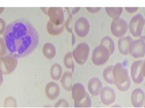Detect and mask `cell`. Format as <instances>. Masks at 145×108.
<instances>
[{"instance_id": "6da1fadb", "label": "cell", "mask_w": 145, "mask_h": 108, "mask_svg": "<svg viewBox=\"0 0 145 108\" xmlns=\"http://www.w3.org/2000/svg\"><path fill=\"white\" fill-rule=\"evenodd\" d=\"M4 39L7 50L17 58L26 57L36 49L39 36L36 28L25 20H17L7 25Z\"/></svg>"}, {"instance_id": "7a4b0ae2", "label": "cell", "mask_w": 145, "mask_h": 108, "mask_svg": "<svg viewBox=\"0 0 145 108\" xmlns=\"http://www.w3.org/2000/svg\"><path fill=\"white\" fill-rule=\"evenodd\" d=\"M114 84L121 92L129 90L131 85V78L128 70L122 63H118L113 68Z\"/></svg>"}, {"instance_id": "3957f363", "label": "cell", "mask_w": 145, "mask_h": 108, "mask_svg": "<svg viewBox=\"0 0 145 108\" xmlns=\"http://www.w3.org/2000/svg\"><path fill=\"white\" fill-rule=\"evenodd\" d=\"M72 97L74 107H90L92 105V99L84 85L80 82L74 83L72 88Z\"/></svg>"}, {"instance_id": "277c9868", "label": "cell", "mask_w": 145, "mask_h": 108, "mask_svg": "<svg viewBox=\"0 0 145 108\" xmlns=\"http://www.w3.org/2000/svg\"><path fill=\"white\" fill-rule=\"evenodd\" d=\"M110 56L111 54L108 48L103 45L100 44L93 49L91 60L96 66H103L108 62Z\"/></svg>"}, {"instance_id": "5b68a950", "label": "cell", "mask_w": 145, "mask_h": 108, "mask_svg": "<svg viewBox=\"0 0 145 108\" xmlns=\"http://www.w3.org/2000/svg\"><path fill=\"white\" fill-rule=\"evenodd\" d=\"M89 53V46L85 42L80 43L72 52L74 61L79 65H84L86 63Z\"/></svg>"}, {"instance_id": "8992f818", "label": "cell", "mask_w": 145, "mask_h": 108, "mask_svg": "<svg viewBox=\"0 0 145 108\" xmlns=\"http://www.w3.org/2000/svg\"><path fill=\"white\" fill-rule=\"evenodd\" d=\"M17 65L18 59L12 55H8L0 58V69L5 75L12 74Z\"/></svg>"}, {"instance_id": "52a82bcc", "label": "cell", "mask_w": 145, "mask_h": 108, "mask_svg": "<svg viewBox=\"0 0 145 108\" xmlns=\"http://www.w3.org/2000/svg\"><path fill=\"white\" fill-rule=\"evenodd\" d=\"M129 27L127 21L122 18L113 19L110 25L111 33L117 38L124 37L128 31Z\"/></svg>"}, {"instance_id": "ba28073f", "label": "cell", "mask_w": 145, "mask_h": 108, "mask_svg": "<svg viewBox=\"0 0 145 108\" xmlns=\"http://www.w3.org/2000/svg\"><path fill=\"white\" fill-rule=\"evenodd\" d=\"M144 21L143 17L140 14L134 16L131 18L128 27L129 30L133 36L138 37L141 36L144 27Z\"/></svg>"}, {"instance_id": "9c48e42d", "label": "cell", "mask_w": 145, "mask_h": 108, "mask_svg": "<svg viewBox=\"0 0 145 108\" xmlns=\"http://www.w3.org/2000/svg\"><path fill=\"white\" fill-rule=\"evenodd\" d=\"M129 54L133 58L139 59L145 56V42L142 39L133 40L129 48Z\"/></svg>"}, {"instance_id": "30bf717a", "label": "cell", "mask_w": 145, "mask_h": 108, "mask_svg": "<svg viewBox=\"0 0 145 108\" xmlns=\"http://www.w3.org/2000/svg\"><path fill=\"white\" fill-rule=\"evenodd\" d=\"M90 29V23L86 18L80 17L75 22L74 31L77 36L80 38L86 37L89 33Z\"/></svg>"}, {"instance_id": "8fae6325", "label": "cell", "mask_w": 145, "mask_h": 108, "mask_svg": "<svg viewBox=\"0 0 145 108\" xmlns=\"http://www.w3.org/2000/svg\"><path fill=\"white\" fill-rule=\"evenodd\" d=\"M100 96L102 104L105 106H111L117 99L116 92L109 86H105L102 88Z\"/></svg>"}, {"instance_id": "7c38bea8", "label": "cell", "mask_w": 145, "mask_h": 108, "mask_svg": "<svg viewBox=\"0 0 145 108\" xmlns=\"http://www.w3.org/2000/svg\"><path fill=\"white\" fill-rule=\"evenodd\" d=\"M142 60L134 61L131 66V78L133 82L136 84H140L144 80V76L142 72Z\"/></svg>"}, {"instance_id": "4fadbf2b", "label": "cell", "mask_w": 145, "mask_h": 108, "mask_svg": "<svg viewBox=\"0 0 145 108\" xmlns=\"http://www.w3.org/2000/svg\"><path fill=\"white\" fill-rule=\"evenodd\" d=\"M48 16L50 20L56 25L64 23V12L60 7H50L48 9Z\"/></svg>"}, {"instance_id": "5bb4252c", "label": "cell", "mask_w": 145, "mask_h": 108, "mask_svg": "<svg viewBox=\"0 0 145 108\" xmlns=\"http://www.w3.org/2000/svg\"><path fill=\"white\" fill-rule=\"evenodd\" d=\"M131 101L135 107H141L145 104V92L141 88L134 89L131 96Z\"/></svg>"}, {"instance_id": "9a60e30c", "label": "cell", "mask_w": 145, "mask_h": 108, "mask_svg": "<svg viewBox=\"0 0 145 108\" xmlns=\"http://www.w3.org/2000/svg\"><path fill=\"white\" fill-rule=\"evenodd\" d=\"M44 93L46 98L54 101L57 99L60 94V88L57 83L55 82H50L46 85L44 88Z\"/></svg>"}, {"instance_id": "2e32d148", "label": "cell", "mask_w": 145, "mask_h": 108, "mask_svg": "<svg viewBox=\"0 0 145 108\" xmlns=\"http://www.w3.org/2000/svg\"><path fill=\"white\" fill-rule=\"evenodd\" d=\"M103 87L101 80L98 77H93L88 83V90L89 94L93 96H98L100 94Z\"/></svg>"}, {"instance_id": "e0dca14e", "label": "cell", "mask_w": 145, "mask_h": 108, "mask_svg": "<svg viewBox=\"0 0 145 108\" xmlns=\"http://www.w3.org/2000/svg\"><path fill=\"white\" fill-rule=\"evenodd\" d=\"M132 38L130 36L122 37L118 40V49L120 53L123 56L129 55V48L131 42H132Z\"/></svg>"}, {"instance_id": "ac0fdd59", "label": "cell", "mask_w": 145, "mask_h": 108, "mask_svg": "<svg viewBox=\"0 0 145 108\" xmlns=\"http://www.w3.org/2000/svg\"><path fill=\"white\" fill-rule=\"evenodd\" d=\"M60 83L63 89L67 91H71L72 88V72L67 71L63 73L60 79Z\"/></svg>"}, {"instance_id": "d6986e66", "label": "cell", "mask_w": 145, "mask_h": 108, "mask_svg": "<svg viewBox=\"0 0 145 108\" xmlns=\"http://www.w3.org/2000/svg\"><path fill=\"white\" fill-rule=\"evenodd\" d=\"M64 29H65V23H63L60 25H56L50 20L47 22L46 30L48 33L51 36H58L62 33Z\"/></svg>"}, {"instance_id": "ffe728a7", "label": "cell", "mask_w": 145, "mask_h": 108, "mask_svg": "<svg viewBox=\"0 0 145 108\" xmlns=\"http://www.w3.org/2000/svg\"><path fill=\"white\" fill-rule=\"evenodd\" d=\"M42 54L46 58L52 59L54 58L56 55L55 46L51 42H46L43 45L42 49Z\"/></svg>"}, {"instance_id": "44dd1931", "label": "cell", "mask_w": 145, "mask_h": 108, "mask_svg": "<svg viewBox=\"0 0 145 108\" xmlns=\"http://www.w3.org/2000/svg\"><path fill=\"white\" fill-rule=\"evenodd\" d=\"M63 75V68L59 63H54L52 64L50 68V76L55 81L60 80Z\"/></svg>"}, {"instance_id": "7402d4cb", "label": "cell", "mask_w": 145, "mask_h": 108, "mask_svg": "<svg viewBox=\"0 0 145 108\" xmlns=\"http://www.w3.org/2000/svg\"><path fill=\"white\" fill-rule=\"evenodd\" d=\"M122 7H106L105 12L110 18L112 19L119 18L123 12Z\"/></svg>"}, {"instance_id": "603a6c76", "label": "cell", "mask_w": 145, "mask_h": 108, "mask_svg": "<svg viewBox=\"0 0 145 108\" xmlns=\"http://www.w3.org/2000/svg\"><path fill=\"white\" fill-rule=\"evenodd\" d=\"M113 68L114 65H110L106 66L103 71V78L105 82L108 84H114V76H113Z\"/></svg>"}, {"instance_id": "cb8c5ba5", "label": "cell", "mask_w": 145, "mask_h": 108, "mask_svg": "<svg viewBox=\"0 0 145 108\" xmlns=\"http://www.w3.org/2000/svg\"><path fill=\"white\" fill-rule=\"evenodd\" d=\"M100 44L103 45L108 48L110 53L111 54V55L112 54L114 53L115 51V44L114 40H113L110 37L106 36L103 37L101 40Z\"/></svg>"}, {"instance_id": "d4e9b609", "label": "cell", "mask_w": 145, "mask_h": 108, "mask_svg": "<svg viewBox=\"0 0 145 108\" xmlns=\"http://www.w3.org/2000/svg\"><path fill=\"white\" fill-rule=\"evenodd\" d=\"M63 64L65 68L71 70V72L73 73L75 69V64L74 62L73 56L72 52L67 53L63 57Z\"/></svg>"}, {"instance_id": "484cf974", "label": "cell", "mask_w": 145, "mask_h": 108, "mask_svg": "<svg viewBox=\"0 0 145 108\" xmlns=\"http://www.w3.org/2000/svg\"><path fill=\"white\" fill-rule=\"evenodd\" d=\"M5 107H17V102L16 99L12 96H8L4 101Z\"/></svg>"}, {"instance_id": "4316f807", "label": "cell", "mask_w": 145, "mask_h": 108, "mask_svg": "<svg viewBox=\"0 0 145 108\" xmlns=\"http://www.w3.org/2000/svg\"><path fill=\"white\" fill-rule=\"evenodd\" d=\"M7 46L4 38L0 37V58L3 57L7 54Z\"/></svg>"}, {"instance_id": "83f0119b", "label": "cell", "mask_w": 145, "mask_h": 108, "mask_svg": "<svg viewBox=\"0 0 145 108\" xmlns=\"http://www.w3.org/2000/svg\"><path fill=\"white\" fill-rule=\"evenodd\" d=\"M55 107H69V104L65 99H60L54 105Z\"/></svg>"}, {"instance_id": "f1b7e54d", "label": "cell", "mask_w": 145, "mask_h": 108, "mask_svg": "<svg viewBox=\"0 0 145 108\" xmlns=\"http://www.w3.org/2000/svg\"><path fill=\"white\" fill-rule=\"evenodd\" d=\"M72 17H69L68 18V19L66 21V22L65 23V28L67 31V32H69V33H72Z\"/></svg>"}, {"instance_id": "f546056e", "label": "cell", "mask_w": 145, "mask_h": 108, "mask_svg": "<svg viewBox=\"0 0 145 108\" xmlns=\"http://www.w3.org/2000/svg\"><path fill=\"white\" fill-rule=\"evenodd\" d=\"M66 10H67V12H68L69 17H72L73 15H76V13H78L80 10V7H75V8H66Z\"/></svg>"}, {"instance_id": "4dcf8cb0", "label": "cell", "mask_w": 145, "mask_h": 108, "mask_svg": "<svg viewBox=\"0 0 145 108\" xmlns=\"http://www.w3.org/2000/svg\"><path fill=\"white\" fill-rule=\"evenodd\" d=\"M86 9L87 11L90 13H92V14H96V13H98L100 12L101 10V7H86Z\"/></svg>"}, {"instance_id": "1f68e13d", "label": "cell", "mask_w": 145, "mask_h": 108, "mask_svg": "<svg viewBox=\"0 0 145 108\" xmlns=\"http://www.w3.org/2000/svg\"><path fill=\"white\" fill-rule=\"evenodd\" d=\"M7 27V24L3 18H0V35L4 34L5 29Z\"/></svg>"}, {"instance_id": "d6a6232c", "label": "cell", "mask_w": 145, "mask_h": 108, "mask_svg": "<svg viewBox=\"0 0 145 108\" xmlns=\"http://www.w3.org/2000/svg\"><path fill=\"white\" fill-rule=\"evenodd\" d=\"M125 10L127 13L130 14H133V13L138 12L139 10L138 7H125Z\"/></svg>"}, {"instance_id": "836d02e7", "label": "cell", "mask_w": 145, "mask_h": 108, "mask_svg": "<svg viewBox=\"0 0 145 108\" xmlns=\"http://www.w3.org/2000/svg\"><path fill=\"white\" fill-rule=\"evenodd\" d=\"M139 37H141V39L143 40H145V21H144V27H143V31H142L141 36H139Z\"/></svg>"}, {"instance_id": "e575fe53", "label": "cell", "mask_w": 145, "mask_h": 108, "mask_svg": "<svg viewBox=\"0 0 145 108\" xmlns=\"http://www.w3.org/2000/svg\"><path fill=\"white\" fill-rule=\"evenodd\" d=\"M3 73L2 72L1 70L0 69V87L2 85L3 83V80H4V77H3Z\"/></svg>"}, {"instance_id": "d590c367", "label": "cell", "mask_w": 145, "mask_h": 108, "mask_svg": "<svg viewBox=\"0 0 145 108\" xmlns=\"http://www.w3.org/2000/svg\"><path fill=\"white\" fill-rule=\"evenodd\" d=\"M76 36H75L74 34L72 32V45H74L75 43H76Z\"/></svg>"}, {"instance_id": "8d00e7d4", "label": "cell", "mask_w": 145, "mask_h": 108, "mask_svg": "<svg viewBox=\"0 0 145 108\" xmlns=\"http://www.w3.org/2000/svg\"><path fill=\"white\" fill-rule=\"evenodd\" d=\"M41 10L42 11V12H43L44 14L47 15H48V9H49V8H46V7H41Z\"/></svg>"}, {"instance_id": "74e56055", "label": "cell", "mask_w": 145, "mask_h": 108, "mask_svg": "<svg viewBox=\"0 0 145 108\" xmlns=\"http://www.w3.org/2000/svg\"><path fill=\"white\" fill-rule=\"evenodd\" d=\"M142 72H143V75L144 77H145V59L143 62V66H142Z\"/></svg>"}, {"instance_id": "f35d334b", "label": "cell", "mask_w": 145, "mask_h": 108, "mask_svg": "<svg viewBox=\"0 0 145 108\" xmlns=\"http://www.w3.org/2000/svg\"><path fill=\"white\" fill-rule=\"evenodd\" d=\"M4 10H5L4 7H0V15H1V13L4 12Z\"/></svg>"}, {"instance_id": "ab89813d", "label": "cell", "mask_w": 145, "mask_h": 108, "mask_svg": "<svg viewBox=\"0 0 145 108\" xmlns=\"http://www.w3.org/2000/svg\"><path fill=\"white\" fill-rule=\"evenodd\" d=\"M144 107H145V104H144Z\"/></svg>"}]
</instances>
